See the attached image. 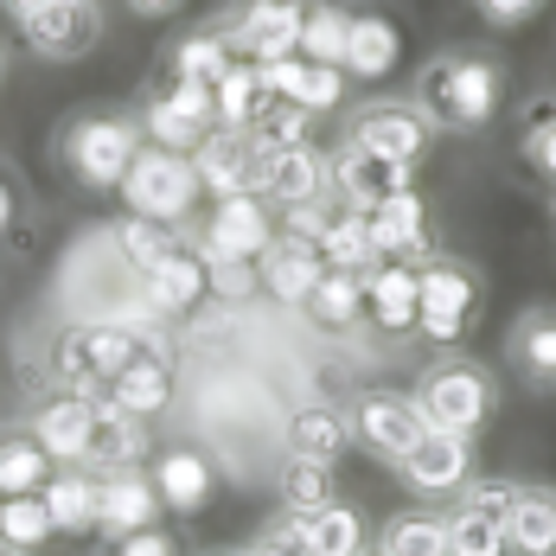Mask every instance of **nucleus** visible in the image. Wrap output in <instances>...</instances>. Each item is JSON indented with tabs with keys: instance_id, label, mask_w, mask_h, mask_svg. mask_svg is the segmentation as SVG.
<instances>
[{
	"instance_id": "obj_1",
	"label": "nucleus",
	"mask_w": 556,
	"mask_h": 556,
	"mask_svg": "<svg viewBox=\"0 0 556 556\" xmlns=\"http://www.w3.org/2000/svg\"><path fill=\"white\" fill-rule=\"evenodd\" d=\"M409 103L429 115V128H454V135L486 128L500 115V64L493 58H467V52L429 58Z\"/></svg>"
},
{
	"instance_id": "obj_2",
	"label": "nucleus",
	"mask_w": 556,
	"mask_h": 556,
	"mask_svg": "<svg viewBox=\"0 0 556 556\" xmlns=\"http://www.w3.org/2000/svg\"><path fill=\"white\" fill-rule=\"evenodd\" d=\"M416 409L429 429H447V435H480L493 422V403H500V384L486 365L473 358H435L422 378H416Z\"/></svg>"
},
{
	"instance_id": "obj_3",
	"label": "nucleus",
	"mask_w": 556,
	"mask_h": 556,
	"mask_svg": "<svg viewBox=\"0 0 556 556\" xmlns=\"http://www.w3.org/2000/svg\"><path fill=\"white\" fill-rule=\"evenodd\" d=\"M122 205L135 218H161V224H179L192 212V199L205 192L199 173H192V154H173V148H141L135 167L122 173Z\"/></svg>"
},
{
	"instance_id": "obj_4",
	"label": "nucleus",
	"mask_w": 556,
	"mask_h": 556,
	"mask_svg": "<svg viewBox=\"0 0 556 556\" xmlns=\"http://www.w3.org/2000/svg\"><path fill=\"white\" fill-rule=\"evenodd\" d=\"M148 141H141V128L128 122V115H84V122H71V135H64V161L71 173L84 179V186H122V173L135 167V154H141Z\"/></svg>"
},
{
	"instance_id": "obj_5",
	"label": "nucleus",
	"mask_w": 556,
	"mask_h": 556,
	"mask_svg": "<svg viewBox=\"0 0 556 556\" xmlns=\"http://www.w3.org/2000/svg\"><path fill=\"white\" fill-rule=\"evenodd\" d=\"M473 314H480V281L460 263H422L416 269V333H429L435 345H454L473 327Z\"/></svg>"
},
{
	"instance_id": "obj_6",
	"label": "nucleus",
	"mask_w": 556,
	"mask_h": 556,
	"mask_svg": "<svg viewBox=\"0 0 556 556\" xmlns=\"http://www.w3.org/2000/svg\"><path fill=\"white\" fill-rule=\"evenodd\" d=\"M20 39L52 64H71L103 39V7L97 0H39L33 13H20Z\"/></svg>"
},
{
	"instance_id": "obj_7",
	"label": "nucleus",
	"mask_w": 556,
	"mask_h": 556,
	"mask_svg": "<svg viewBox=\"0 0 556 556\" xmlns=\"http://www.w3.org/2000/svg\"><path fill=\"white\" fill-rule=\"evenodd\" d=\"M301 20H307L301 0H243V7L230 13V26H218V33L230 39L237 58L276 64V58H294V46H301Z\"/></svg>"
},
{
	"instance_id": "obj_8",
	"label": "nucleus",
	"mask_w": 556,
	"mask_h": 556,
	"mask_svg": "<svg viewBox=\"0 0 556 556\" xmlns=\"http://www.w3.org/2000/svg\"><path fill=\"white\" fill-rule=\"evenodd\" d=\"M422 429H429V422H422V409H416L409 390H365V396L352 403V435L371 447L378 460H390V467L422 442Z\"/></svg>"
},
{
	"instance_id": "obj_9",
	"label": "nucleus",
	"mask_w": 556,
	"mask_h": 556,
	"mask_svg": "<svg viewBox=\"0 0 556 556\" xmlns=\"http://www.w3.org/2000/svg\"><path fill=\"white\" fill-rule=\"evenodd\" d=\"M212 128H218L212 84H186V77H173V90H167V97H154L148 115H141L148 148H173V154H192Z\"/></svg>"
},
{
	"instance_id": "obj_10",
	"label": "nucleus",
	"mask_w": 556,
	"mask_h": 556,
	"mask_svg": "<svg viewBox=\"0 0 556 556\" xmlns=\"http://www.w3.org/2000/svg\"><path fill=\"white\" fill-rule=\"evenodd\" d=\"M192 173H199V186L218 192V199H243V192L263 199V148L250 141V128H212V135L192 148Z\"/></svg>"
},
{
	"instance_id": "obj_11",
	"label": "nucleus",
	"mask_w": 556,
	"mask_h": 556,
	"mask_svg": "<svg viewBox=\"0 0 556 556\" xmlns=\"http://www.w3.org/2000/svg\"><path fill=\"white\" fill-rule=\"evenodd\" d=\"M403 486L422 493V500H442V493H460L473 480V435H447V429H422V442L396 460Z\"/></svg>"
},
{
	"instance_id": "obj_12",
	"label": "nucleus",
	"mask_w": 556,
	"mask_h": 556,
	"mask_svg": "<svg viewBox=\"0 0 556 556\" xmlns=\"http://www.w3.org/2000/svg\"><path fill=\"white\" fill-rule=\"evenodd\" d=\"M409 173L403 161H390V154H378V148H358V141H345L333 154V192L345 212H371V205H384V199H396L403 186H409Z\"/></svg>"
},
{
	"instance_id": "obj_13",
	"label": "nucleus",
	"mask_w": 556,
	"mask_h": 556,
	"mask_svg": "<svg viewBox=\"0 0 556 556\" xmlns=\"http://www.w3.org/2000/svg\"><path fill=\"white\" fill-rule=\"evenodd\" d=\"M429 115L416 110V103H371L365 115H352V128H345V141H358V148H378L390 161H403V167H422V154H429Z\"/></svg>"
},
{
	"instance_id": "obj_14",
	"label": "nucleus",
	"mask_w": 556,
	"mask_h": 556,
	"mask_svg": "<svg viewBox=\"0 0 556 556\" xmlns=\"http://www.w3.org/2000/svg\"><path fill=\"white\" fill-rule=\"evenodd\" d=\"M333 192V161L314 148V141H294L263 154V199L269 205H314Z\"/></svg>"
},
{
	"instance_id": "obj_15",
	"label": "nucleus",
	"mask_w": 556,
	"mask_h": 556,
	"mask_svg": "<svg viewBox=\"0 0 556 556\" xmlns=\"http://www.w3.org/2000/svg\"><path fill=\"white\" fill-rule=\"evenodd\" d=\"M276 243V224H269V205L256 199V192H243V199H218V212L205 224V237H199V256H263Z\"/></svg>"
},
{
	"instance_id": "obj_16",
	"label": "nucleus",
	"mask_w": 556,
	"mask_h": 556,
	"mask_svg": "<svg viewBox=\"0 0 556 556\" xmlns=\"http://www.w3.org/2000/svg\"><path fill=\"white\" fill-rule=\"evenodd\" d=\"M263 71V97L281 103H301L307 115H327L345 103V71L339 64H314V58H276V64H256Z\"/></svg>"
},
{
	"instance_id": "obj_17",
	"label": "nucleus",
	"mask_w": 556,
	"mask_h": 556,
	"mask_svg": "<svg viewBox=\"0 0 556 556\" xmlns=\"http://www.w3.org/2000/svg\"><path fill=\"white\" fill-rule=\"evenodd\" d=\"M154 511H161V493H154V480H141L135 467L97 480V531H110L115 544L135 538V531H148Z\"/></svg>"
},
{
	"instance_id": "obj_18",
	"label": "nucleus",
	"mask_w": 556,
	"mask_h": 556,
	"mask_svg": "<svg viewBox=\"0 0 556 556\" xmlns=\"http://www.w3.org/2000/svg\"><path fill=\"white\" fill-rule=\"evenodd\" d=\"M141 281V301H148V314L161 320V314H192L205 294H212V269H205V256H192V250H173L167 263H154Z\"/></svg>"
},
{
	"instance_id": "obj_19",
	"label": "nucleus",
	"mask_w": 556,
	"mask_h": 556,
	"mask_svg": "<svg viewBox=\"0 0 556 556\" xmlns=\"http://www.w3.org/2000/svg\"><path fill=\"white\" fill-rule=\"evenodd\" d=\"M141 447H148L141 416H128V409H115L110 396H97V409H90V442H84V460H77V467H90V473H122V467L141 460Z\"/></svg>"
},
{
	"instance_id": "obj_20",
	"label": "nucleus",
	"mask_w": 556,
	"mask_h": 556,
	"mask_svg": "<svg viewBox=\"0 0 556 556\" xmlns=\"http://www.w3.org/2000/svg\"><path fill=\"white\" fill-rule=\"evenodd\" d=\"M365 230H371L378 256H396V263H416V256H429V212H422L416 186H403L396 199L371 205V212H365Z\"/></svg>"
},
{
	"instance_id": "obj_21",
	"label": "nucleus",
	"mask_w": 556,
	"mask_h": 556,
	"mask_svg": "<svg viewBox=\"0 0 556 556\" xmlns=\"http://www.w3.org/2000/svg\"><path fill=\"white\" fill-rule=\"evenodd\" d=\"M256 276H263V288L276 294L281 307H301V301L314 294V281L327 276V263H320V250H314V243H301V237H288V230H281L276 243L256 256Z\"/></svg>"
},
{
	"instance_id": "obj_22",
	"label": "nucleus",
	"mask_w": 556,
	"mask_h": 556,
	"mask_svg": "<svg viewBox=\"0 0 556 556\" xmlns=\"http://www.w3.org/2000/svg\"><path fill=\"white\" fill-rule=\"evenodd\" d=\"M103 396H110L115 409H128V416H161L173 403V365H167V352H141L135 365H122L110 384H103Z\"/></svg>"
},
{
	"instance_id": "obj_23",
	"label": "nucleus",
	"mask_w": 556,
	"mask_h": 556,
	"mask_svg": "<svg viewBox=\"0 0 556 556\" xmlns=\"http://www.w3.org/2000/svg\"><path fill=\"white\" fill-rule=\"evenodd\" d=\"M365 307L384 333H416V263L384 256L378 269H365Z\"/></svg>"
},
{
	"instance_id": "obj_24",
	"label": "nucleus",
	"mask_w": 556,
	"mask_h": 556,
	"mask_svg": "<svg viewBox=\"0 0 556 556\" xmlns=\"http://www.w3.org/2000/svg\"><path fill=\"white\" fill-rule=\"evenodd\" d=\"M505 352H511V365L525 371V384L556 390V307L518 314L511 333H505Z\"/></svg>"
},
{
	"instance_id": "obj_25",
	"label": "nucleus",
	"mask_w": 556,
	"mask_h": 556,
	"mask_svg": "<svg viewBox=\"0 0 556 556\" xmlns=\"http://www.w3.org/2000/svg\"><path fill=\"white\" fill-rule=\"evenodd\" d=\"M396 58H403V33L384 13H352V26H345V77L378 84V77L396 71Z\"/></svg>"
},
{
	"instance_id": "obj_26",
	"label": "nucleus",
	"mask_w": 556,
	"mask_h": 556,
	"mask_svg": "<svg viewBox=\"0 0 556 556\" xmlns=\"http://www.w3.org/2000/svg\"><path fill=\"white\" fill-rule=\"evenodd\" d=\"M505 556H556V493L551 486H518L505 511Z\"/></svg>"
},
{
	"instance_id": "obj_27",
	"label": "nucleus",
	"mask_w": 556,
	"mask_h": 556,
	"mask_svg": "<svg viewBox=\"0 0 556 556\" xmlns=\"http://www.w3.org/2000/svg\"><path fill=\"white\" fill-rule=\"evenodd\" d=\"M90 409H97V396H52L46 409H39V422H33V442L46 447L52 460H84V442H90Z\"/></svg>"
},
{
	"instance_id": "obj_28",
	"label": "nucleus",
	"mask_w": 556,
	"mask_h": 556,
	"mask_svg": "<svg viewBox=\"0 0 556 556\" xmlns=\"http://www.w3.org/2000/svg\"><path fill=\"white\" fill-rule=\"evenodd\" d=\"M154 493L167 511H199V505L212 500V460L205 454H192V447H173L154 460Z\"/></svg>"
},
{
	"instance_id": "obj_29",
	"label": "nucleus",
	"mask_w": 556,
	"mask_h": 556,
	"mask_svg": "<svg viewBox=\"0 0 556 556\" xmlns=\"http://www.w3.org/2000/svg\"><path fill=\"white\" fill-rule=\"evenodd\" d=\"M294 531H301V551L307 556H358L365 551V518L339 500L320 505V511H301Z\"/></svg>"
},
{
	"instance_id": "obj_30",
	"label": "nucleus",
	"mask_w": 556,
	"mask_h": 556,
	"mask_svg": "<svg viewBox=\"0 0 556 556\" xmlns=\"http://www.w3.org/2000/svg\"><path fill=\"white\" fill-rule=\"evenodd\" d=\"M301 314H307L314 327H327V333H345V327L365 314V276H352V269H327V276L314 281V294L301 301Z\"/></svg>"
},
{
	"instance_id": "obj_31",
	"label": "nucleus",
	"mask_w": 556,
	"mask_h": 556,
	"mask_svg": "<svg viewBox=\"0 0 556 556\" xmlns=\"http://www.w3.org/2000/svg\"><path fill=\"white\" fill-rule=\"evenodd\" d=\"M39 500L52 511V531H97V473H84V467L52 473L39 486Z\"/></svg>"
},
{
	"instance_id": "obj_32",
	"label": "nucleus",
	"mask_w": 556,
	"mask_h": 556,
	"mask_svg": "<svg viewBox=\"0 0 556 556\" xmlns=\"http://www.w3.org/2000/svg\"><path fill=\"white\" fill-rule=\"evenodd\" d=\"M115 256H122V263H128V269H135V276H148V269H154V263H167L173 250H186V243H179V224H161V218H135V212H128V218L115 224Z\"/></svg>"
},
{
	"instance_id": "obj_33",
	"label": "nucleus",
	"mask_w": 556,
	"mask_h": 556,
	"mask_svg": "<svg viewBox=\"0 0 556 556\" xmlns=\"http://www.w3.org/2000/svg\"><path fill=\"white\" fill-rule=\"evenodd\" d=\"M352 442V422L339 416V409H294L288 416V454H301V460H339Z\"/></svg>"
},
{
	"instance_id": "obj_34",
	"label": "nucleus",
	"mask_w": 556,
	"mask_h": 556,
	"mask_svg": "<svg viewBox=\"0 0 556 556\" xmlns=\"http://www.w3.org/2000/svg\"><path fill=\"white\" fill-rule=\"evenodd\" d=\"M320 263H327V269H352V276H365V269L384 263L378 243H371V230H365V212H339V218L327 224V237H320Z\"/></svg>"
},
{
	"instance_id": "obj_35",
	"label": "nucleus",
	"mask_w": 556,
	"mask_h": 556,
	"mask_svg": "<svg viewBox=\"0 0 556 556\" xmlns=\"http://www.w3.org/2000/svg\"><path fill=\"white\" fill-rule=\"evenodd\" d=\"M212 110H218V128H250L256 122V110H263V71L250 58H237L212 84Z\"/></svg>"
},
{
	"instance_id": "obj_36",
	"label": "nucleus",
	"mask_w": 556,
	"mask_h": 556,
	"mask_svg": "<svg viewBox=\"0 0 556 556\" xmlns=\"http://www.w3.org/2000/svg\"><path fill=\"white\" fill-rule=\"evenodd\" d=\"M378 556H447V518L396 511L384 531H378Z\"/></svg>"
},
{
	"instance_id": "obj_37",
	"label": "nucleus",
	"mask_w": 556,
	"mask_h": 556,
	"mask_svg": "<svg viewBox=\"0 0 556 556\" xmlns=\"http://www.w3.org/2000/svg\"><path fill=\"white\" fill-rule=\"evenodd\" d=\"M281 505L301 518V511H320V505H333V460H301V454H288V467H281L276 480Z\"/></svg>"
},
{
	"instance_id": "obj_38",
	"label": "nucleus",
	"mask_w": 556,
	"mask_h": 556,
	"mask_svg": "<svg viewBox=\"0 0 556 556\" xmlns=\"http://www.w3.org/2000/svg\"><path fill=\"white\" fill-rule=\"evenodd\" d=\"M46 480H52V454L33 442V435H7V442H0V500L39 493Z\"/></svg>"
},
{
	"instance_id": "obj_39",
	"label": "nucleus",
	"mask_w": 556,
	"mask_h": 556,
	"mask_svg": "<svg viewBox=\"0 0 556 556\" xmlns=\"http://www.w3.org/2000/svg\"><path fill=\"white\" fill-rule=\"evenodd\" d=\"M230 64H237V52L224 33H192L173 46V77H186V84H218Z\"/></svg>"
},
{
	"instance_id": "obj_40",
	"label": "nucleus",
	"mask_w": 556,
	"mask_h": 556,
	"mask_svg": "<svg viewBox=\"0 0 556 556\" xmlns=\"http://www.w3.org/2000/svg\"><path fill=\"white\" fill-rule=\"evenodd\" d=\"M345 26H352V13H339V7H307L294 52L314 58V64H339V71H345Z\"/></svg>"
},
{
	"instance_id": "obj_41",
	"label": "nucleus",
	"mask_w": 556,
	"mask_h": 556,
	"mask_svg": "<svg viewBox=\"0 0 556 556\" xmlns=\"http://www.w3.org/2000/svg\"><path fill=\"white\" fill-rule=\"evenodd\" d=\"M0 538L13 544V551H39L46 538H52V511L39 493H13V500H0Z\"/></svg>"
},
{
	"instance_id": "obj_42",
	"label": "nucleus",
	"mask_w": 556,
	"mask_h": 556,
	"mask_svg": "<svg viewBox=\"0 0 556 556\" xmlns=\"http://www.w3.org/2000/svg\"><path fill=\"white\" fill-rule=\"evenodd\" d=\"M447 556H505V525L486 511L454 505L447 511Z\"/></svg>"
},
{
	"instance_id": "obj_43",
	"label": "nucleus",
	"mask_w": 556,
	"mask_h": 556,
	"mask_svg": "<svg viewBox=\"0 0 556 556\" xmlns=\"http://www.w3.org/2000/svg\"><path fill=\"white\" fill-rule=\"evenodd\" d=\"M307 122H314V115L301 110V103L263 97V110H256V122H250V141H256L263 154H276V148H294V141H307Z\"/></svg>"
},
{
	"instance_id": "obj_44",
	"label": "nucleus",
	"mask_w": 556,
	"mask_h": 556,
	"mask_svg": "<svg viewBox=\"0 0 556 556\" xmlns=\"http://www.w3.org/2000/svg\"><path fill=\"white\" fill-rule=\"evenodd\" d=\"M205 269H212V294H218L224 307H237V301H250L263 276H256V263L250 256H205Z\"/></svg>"
},
{
	"instance_id": "obj_45",
	"label": "nucleus",
	"mask_w": 556,
	"mask_h": 556,
	"mask_svg": "<svg viewBox=\"0 0 556 556\" xmlns=\"http://www.w3.org/2000/svg\"><path fill=\"white\" fill-rule=\"evenodd\" d=\"M525 161L544 173V179H556V103H538V110H531V128H525Z\"/></svg>"
},
{
	"instance_id": "obj_46",
	"label": "nucleus",
	"mask_w": 556,
	"mask_h": 556,
	"mask_svg": "<svg viewBox=\"0 0 556 556\" xmlns=\"http://www.w3.org/2000/svg\"><path fill=\"white\" fill-rule=\"evenodd\" d=\"M473 7H480V20H486V26H500V33L531 26V20L544 13V0H473Z\"/></svg>"
},
{
	"instance_id": "obj_47",
	"label": "nucleus",
	"mask_w": 556,
	"mask_h": 556,
	"mask_svg": "<svg viewBox=\"0 0 556 556\" xmlns=\"http://www.w3.org/2000/svg\"><path fill=\"white\" fill-rule=\"evenodd\" d=\"M250 556H307V551H301V531H294V511L281 518L263 544H250Z\"/></svg>"
},
{
	"instance_id": "obj_48",
	"label": "nucleus",
	"mask_w": 556,
	"mask_h": 556,
	"mask_svg": "<svg viewBox=\"0 0 556 556\" xmlns=\"http://www.w3.org/2000/svg\"><path fill=\"white\" fill-rule=\"evenodd\" d=\"M115 556H173V538H167V531H154V525H148V531L122 538V551H115Z\"/></svg>"
},
{
	"instance_id": "obj_49",
	"label": "nucleus",
	"mask_w": 556,
	"mask_h": 556,
	"mask_svg": "<svg viewBox=\"0 0 556 556\" xmlns=\"http://www.w3.org/2000/svg\"><path fill=\"white\" fill-rule=\"evenodd\" d=\"M13 212H20V205H13V186L0 179V237H7V224H13Z\"/></svg>"
},
{
	"instance_id": "obj_50",
	"label": "nucleus",
	"mask_w": 556,
	"mask_h": 556,
	"mask_svg": "<svg viewBox=\"0 0 556 556\" xmlns=\"http://www.w3.org/2000/svg\"><path fill=\"white\" fill-rule=\"evenodd\" d=\"M128 7H135V13H148V20H161V13H173V7H179V0H128Z\"/></svg>"
},
{
	"instance_id": "obj_51",
	"label": "nucleus",
	"mask_w": 556,
	"mask_h": 556,
	"mask_svg": "<svg viewBox=\"0 0 556 556\" xmlns=\"http://www.w3.org/2000/svg\"><path fill=\"white\" fill-rule=\"evenodd\" d=\"M0 7H7V13H13V20H20V13H33V7H39V0H0Z\"/></svg>"
},
{
	"instance_id": "obj_52",
	"label": "nucleus",
	"mask_w": 556,
	"mask_h": 556,
	"mask_svg": "<svg viewBox=\"0 0 556 556\" xmlns=\"http://www.w3.org/2000/svg\"><path fill=\"white\" fill-rule=\"evenodd\" d=\"M0 556H26V551H13V544H7V538H0Z\"/></svg>"
},
{
	"instance_id": "obj_53",
	"label": "nucleus",
	"mask_w": 556,
	"mask_h": 556,
	"mask_svg": "<svg viewBox=\"0 0 556 556\" xmlns=\"http://www.w3.org/2000/svg\"><path fill=\"white\" fill-rule=\"evenodd\" d=\"M212 556H250V551H212Z\"/></svg>"
},
{
	"instance_id": "obj_54",
	"label": "nucleus",
	"mask_w": 556,
	"mask_h": 556,
	"mask_svg": "<svg viewBox=\"0 0 556 556\" xmlns=\"http://www.w3.org/2000/svg\"><path fill=\"white\" fill-rule=\"evenodd\" d=\"M0 77H7V52H0Z\"/></svg>"
},
{
	"instance_id": "obj_55",
	"label": "nucleus",
	"mask_w": 556,
	"mask_h": 556,
	"mask_svg": "<svg viewBox=\"0 0 556 556\" xmlns=\"http://www.w3.org/2000/svg\"><path fill=\"white\" fill-rule=\"evenodd\" d=\"M358 556H365V551H358ZM371 556H378V551H371Z\"/></svg>"
},
{
	"instance_id": "obj_56",
	"label": "nucleus",
	"mask_w": 556,
	"mask_h": 556,
	"mask_svg": "<svg viewBox=\"0 0 556 556\" xmlns=\"http://www.w3.org/2000/svg\"><path fill=\"white\" fill-rule=\"evenodd\" d=\"M551 212H556V205H551Z\"/></svg>"
}]
</instances>
